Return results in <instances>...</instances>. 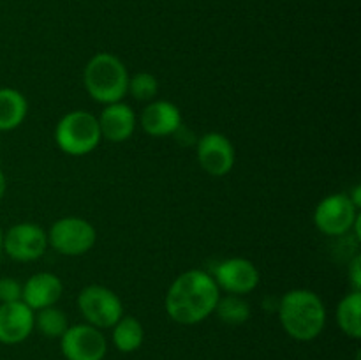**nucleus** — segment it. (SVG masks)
I'll return each instance as SVG.
<instances>
[{"instance_id": "1", "label": "nucleus", "mask_w": 361, "mask_h": 360, "mask_svg": "<svg viewBox=\"0 0 361 360\" xmlns=\"http://www.w3.org/2000/svg\"><path fill=\"white\" fill-rule=\"evenodd\" d=\"M221 296L212 274L192 268L180 274L168 288L164 307L168 316L178 325H197L214 314Z\"/></svg>"}, {"instance_id": "2", "label": "nucleus", "mask_w": 361, "mask_h": 360, "mask_svg": "<svg viewBox=\"0 0 361 360\" xmlns=\"http://www.w3.org/2000/svg\"><path fill=\"white\" fill-rule=\"evenodd\" d=\"M277 311L284 332L296 341H314L326 325V307L312 289L296 288L284 293Z\"/></svg>"}, {"instance_id": "3", "label": "nucleus", "mask_w": 361, "mask_h": 360, "mask_svg": "<svg viewBox=\"0 0 361 360\" xmlns=\"http://www.w3.org/2000/svg\"><path fill=\"white\" fill-rule=\"evenodd\" d=\"M129 73L122 60L108 52L95 53L83 69L87 94L99 104H111L127 95Z\"/></svg>"}, {"instance_id": "4", "label": "nucleus", "mask_w": 361, "mask_h": 360, "mask_svg": "<svg viewBox=\"0 0 361 360\" xmlns=\"http://www.w3.org/2000/svg\"><path fill=\"white\" fill-rule=\"evenodd\" d=\"M101 140L99 120L90 112L73 109L56 122L55 143L67 155L81 157L90 154L99 147Z\"/></svg>"}, {"instance_id": "5", "label": "nucleus", "mask_w": 361, "mask_h": 360, "mask_svg": "<svg viewBox=\"0 0 361 360\" xmlns=\"http://www.w3.org/2000/svg\"><path fill=\"white\" fill-rule=\"evenodd\" d=\"M48 246L63 256H83L97 240L94 224L78 215L56 219L48 229Z\"/></svg>"}, {"instance_id": "6", "label": "nucleus", "mask_w": 361, "mask_h": 360, "mask_svg": "<svg viewBox=\"0 0 361 360\" xmlns=\"http://www.w3.org/2000/svg\"><path fill=\"white\" fill-rule=\"evenodd\" d=\"M76 302L85 321L95 328H111L123 316L120 296L102 284L85 286Z\"/></svg>"}, {"instance_id": "7", "label": "nucleus", "mask_w": 361, "mask_h": 360, "mask_svg": "<svg viewBox=\"0 0 361 360\" xmlns=\"http://www.w3.org/2000/svg\"><path fill=\"white\" fill-rule=\"evenodd\" d=\"M358 217V207L353 203L349 194L344 193L323 198L314 210V224L328 236H341L349 233Z\"/></svg>"}, {"instance_id": "8", "label": "nucleus", "mask_w": 361, "mask_h": 360, "mask_svg": "<svg viewBox=\"0 0 361 360\" xmlns=\"http://www.w3.org/2000/svg\"><path fill=\"white\" fill-rule=\"evenodd\" d=\"M60 349L66 360H104L108 341L101 328L88 323L69 325L60 337Z\"/></svg>"}, {"instance_id": "9", "label": "nucleus", "mask_w": 361, "mask_h": 360, "mask_svg": "<svg viewBox=\"0 0 361 360\" xmlns=\"http://www.w3.org/2000/svg\"><path fill=\"white\" fill-rule=\"evenodd\" d=\"M48 235L35 222H16L4 232V254L14 261H35L46 253Z\"/></svg>"}, {"instance_id": "10", "label": "nucleus", "mask_w": 361, "mask_h": 360, "mask_svg": "<svg viewBox=\"0 0 361 360\" xmlns=\"http://www.w3.org/2000/svg\"><path fill=\"white\" fill-rule=\"evenodd\" d=\"M219 289L231 295H247L259 284V270L247 258H228L215 267L212 274Z\"/></svg>"}, {"instance_id": "11", "label": "nucleus", "mask_w": 361, "mask_h": 360, "mask_svg": "<svg viewBox=\"0 0 361 360\" xmlns=\"http://www.w3.org/2000/svg\"><path fill=\"white\" fill-rule=\"evenodd\" d=\"M197 161L203 172L212 176H224L233 169L236 152L231 140L222 133H207L197 141Z\"/></svg>"}, {"instance_id": "12", "label": "nucleus", "mask_w": 361, "mask_h": 360, "mask_svg": "<svg viewBox=\"0 0 361 360\" xmlns=\"http://www.w3.org/2000/svg\"><path fill=\"white\" fill-rule=\"evenodd\" d=\"M35 313L23 302L0 304V342L2 344H20L34 330Z\"/></svg>"}, {"instance_id": "13", "label": "nucleus", "mask_w": 361, "mask_h": 360, "mask_svg": "<svg viewBox=\"0 0 361 360\" xmlns=\"http://www.w3.org/2000/svg\"><path fill=\"white\" fill-rule=\"evenodd\" d=\"M140 126L148 136L164 138L176 134L182 127V113L171 101H150L140 115Z\"/></svg>"}, {"instance_id": "14", "label": "nucleus", "mask_w": 361, "mask_h": 360, "mask_svg": "<svg viewBox=\"0 0 361 360\" xmlns=\"http://www.w3.org/2000/svg\"><path fill=\"white\" fill-rule=\"evenodd\" d=\"M97 120L102 140H108L111 143L127 141L136 131V113L123 101L106 104Z\"/></svg>"}, {"instance_id": "15", "label": "nucleus", "mask_w": 361, "mask_h": 360, "mask_svg": "<svg viewBox=\"0 0 361 360\" xmlns=\"http://www.w3.org/2000/svg\"><path fill=\"white\" fill-rule=\"evenodd\" d=\"M62 293L63 282L59 275L51 272H37L25 281L21 300L35 313L44 307L55 306Z\"/></svg>"}, {"instance_id": "16", "label": "nucleus", "mask_w": 361, "mask_h": 360, "mask_svg": "<svg viewBox=\"0 0 361 360\" xmlns=\"http://www.w3.org/2000/svg\"><path fill=\"white\" fill-rule=\"evenodd\" d=\"M28 101L20 90L11 87L0 88V133L14 131L25 122Z\"/></svg>"}, {"instance_id": "17", "label": "nucleus", "mask_w": 361, "mask_h": 360, "mask_svg": "<svg viewBox=\"0 0 361 360\" xmlns=\"http://www.w3.org/2000/svg\"><path fill=\"white\" fill-rule=\"evenodd\" d=\"M113 344L118 352L133 353L141 348L145 339V328L134 316H122L113 325Z\"/></svg>"}, {"instance_id": "18", "label": "nucleus", "mask_w": 361, "mask_h": 360, "mask_svg": "<svg viewBox=\"0 0 361 360\" xmlns=\"http://www.w3.org/2000/svg\"><path fill=\"white\" fill-rule=\"evenodd\" d=\"M361 292H355L344 296L337 306V325L348 337H361Z\"/></svg>"}, {"instance_id": "19", "label": "nucleus", "mask_w": 361, "mask_h": 360, "mask_svg": "<svg viewBox=\"0 0 361 360\" xmlns=\"http://www.w3.org/2000/svg\"><path fill=\"white\" fill-rule=\"evenodd\" d=\"M214 313L217 314L222 323L238 327L250 318V304L242 295L226 293L224 296H219Z\"/></svg>"}, {"instance_id": "20", "label": "nucleus", "mask_w": 361, "mask_h": 360, "mask_svg": "<svg viewBox=\"0 0 361 360\" xmlns=\"http://www.w3.org/2000/svg\"><path fill=\"white\" fill-rule=\"evenodd\" d=\"M34 327L37 328L44 337L60 339L63 335V332L69 328V318H67V314L63 313L62 309H59L56 306H49L44 307V309L35 311Z\"/></svg>"}, {"instance_id": "21", "label": "nucleus", "mask_w": 361, "mask_h": 360, "mask_svg": "<svg viewBox=\"0 0 361 360\" xmlns=\"http://www.w3.org/2000/svg\"><path fill=\"white\" fill-rule=\"evenodd\" d=\"M127 94H130V97L141 102L154 101L155 95L159 94V80L152 73H147V71L136 73L134 76H129Z\"/></svg>"}, {"instance_id": "22", "label": "nucleus", "mask_w": 361, "mask_h": 360, "mask_svg": "<svg viewBox=\"0 0 361 360\" xmlns=\"http://www.w3.org/2000/svg\"><path fill=\"white\" fill-rule=\"evenodd\" d=\"M21 293H23V284L16 277L9 275L0 277V304L18 302L21 300Z\"/></svg>"}, {"instance_id": "23", "label": "nucleus", "mask_w": 361, "mask_h": 360, "mask_svg": "<svg viewBox=\"0 0 361 360\" xmlns=\"http://www.w3.org/2000/svg\"><path fill=\"white\" fill-rule=\"evenodd\" d=\"M348 275L351 279V286L355 292H361V258L356 256L355 260L349 263Z\"/></svg>"}, {"instance_id": "24", "label": "nucleus", "mask_w": 361, "mask_h": 360, "mask_svg": "<svg viewBox=\"0 0 361 360\" xmlns=\"http://www.w3.org/2000/svg\"><path fill=\"white\" fill-rule=\"evenodd\" d=\"M6 189H7L6 173H4V172H2V168H0V200H2L4 194H6Z\"/></svg>"}, {"instance_id": "25", "label": "nucleus", "mask_w": 361, "mask_h": 360, "mask_svg": "<svg viewBox=\"0 0 361 360\" xmlns=\"http://www.w3.org/2000/svg\"><path fill=\"white\" fill-rule=\"evenodd\" d=\"M4 254V229L2 226H0V256Z\"/></svg>"}, {"instance_id": "26", "label": "nucleus", "mask_w": 361, "mask_h": 360, "mask_svg": "<svg viewBox=\"0 0 361 360\" xmlns=\"http://www.w3.org/2000/svg\"><path fill=\"white\" fill-rule=\"evenodd\" d=\"M0 143H2V140H0Z\"/></svg>"}]
</instances>
